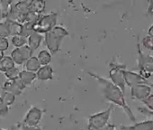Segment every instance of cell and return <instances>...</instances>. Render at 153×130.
Returning <instances> with one entry per match:
<instances>
[{
    "instance_id": "cell-18",
    "label": "cell",
    "mask_w": 153,
    "mask_h": 130,
    "mask_svg": "<svg viewBox=\"0 0 153 130\" xmlns=\"http://www.w3.org/2000/svg\"><path fill=\"white\" fill-rule=\"evenodd\" d=\"M25 70L31 72H37V71L42 67V65L40 64L38 59L36 56H32L30 59H28L25 61Z\"/></svg>"
},
{
    "instance_id": "cell-16",
    "label": "cell",
    "mask_w": 153,
    "mask_h": 130,
    "mask_svg": "<svg viewBox=\"0 0 153 130\" xmlns=\"http://www.w3.org/2000/svg\"><path fill=\"white\" fill-rule=\"evenodd\" d=\"M2 90L11 92L15 96H19L23 92V90L16 84V82L14 81H5L3 86H2Z\"/></svg>"
},
{
    "instance_id": "cell-22",
    "label": "cell",
    "mask_w": 153,
    "mask_h": 130,
    "mask_svg": "<svg viewBox=\"0 0 153 130\" xmlns=\"http://www.w3.org/2000/svg\"><path fill=\"white\" fill-rule=\"evenodd\" d=\"M12 3H13V1L0 0V11H1V18H2V20H6V18L7 17Z\"/></svg>"
},
{
    "instance_id": "cell-19",
    "label": "cell",
    "mask_w": 153,
    "mask_h": 130,
    "mask_svg": "<svg viewBox=\"0 0 153 130\" xmlns=\"http://www.w3.org/2000/svg\"><path fill=\"white\" fill-rule=\"evenodd\" d=\"M15 65L16 64L10 56H4L2 58V60L0 61V72L5 73L6 72L14 68Z\"/></svg>"
},
{
    "instance_id": "cell-38",
    "label": "cell",
    "mask_w": 153,
    "mask_h": 130,
    "mask_svg": "<svg viewBox=\"0 0 153 130\" xmlns=\"http://www.w3.org/2000/svg\"><path fill=\"white\" fill-rule=\"evenodd\" d=\"M0 130H7V129H5V128H0Z\"/></svg>"
},
{
    "instance_id": "cell-9",
    "label": "cell",
    "mask_w": 153,
    "mask_h": 130,
    "mask_svg": "<svg viewBox=\"0 0 153 130\" xmlns=\"http://www.w3.org/2000/svg\"><path fill=\"white\" fill-rule=\"evenodd\" d=\"M44 111L37 107H32L26 113L22 124L28 126H38L39 123L42 120Z\"/></svg>"
},
{
    "instance_id": "cell-33",
    "label": "cell",
    "mask_w": 153,
    "mask_h": 130,
    "mask_svg": "<svg viewBox=\"0 0 153 130\" xmlns=\"http://www.w3.org/2000/svg\"><path fill=\"white\" fill-rule=\"evenodd\" d=\"M138 110H139V112H140L141 114H143L145 116H151V117H153V112L149 110L146 108H138Z\"/></svg>"
},
{
    "instance_id": "cell-25",
    "label": "cell",
    "mask_w": 153,
    "mask_h": 130,
    "mask_svg": "<svg viewBox=\"0 0 153 130\" xmlns=\"http://www.w3.org/2000/svg\"><path fill=\"white\" fill-rule=\"evenodd\" d=\"M12 44L16 48H20L27 44V39L22 35H16L12 37Z\"/></svg>"
},
{
    "instance_id": "cell-17",
    "label": "cell",
    "mask_w": 153,
    "mask_h": 130,
    "mask_svg": "<svg viewBox=\"0 0 153 130\" xmlns=\"http://www.w3.org/2000/svg\"><path fill=\"white\" fill-rule=\"evenodd\" d=\"M19 79L22 81V82L27 87L31 85L36 79V73L35 72H31L26 70H23L19 73Z\"/></svg>"
},
{
    "instance_id": "cell-32",
    "label": "cell",
    "mask_w": 153,
    "mask_h": 130,
    "mask_svg": "<svg viewBox=\"0 0 153 130\" xmlns=\"http://www.w3.org/2000/svg\"><path fill=\"white\" fill-rule=\"evenodd\" d=\"M16 126L19 130H42L39 126H25L22 123H18L16 125Z\"/></svg>"
},
{
    "instance_id": "cell-7",
    "label": "cell",
    "mask_w": 153,
    "mask_h": 130,
    "mask_svg": "<svg viewBox=\"0 0 153 130\" xmlns=\"http://www.w3.org/2000/svg\"><path fill=\"white\" fill-rule=\"evenodd\" d=\"M110 71H109V78L110 81L117 86L123 93H125V81H124V75L123 72L126 69V65L120 64L117 62H111L110 63Z\"/></svg>"
},
{
    "instance_id": "cell-15",
    "label": "cell",
    "mask_w": 153,
    "mask_h": 130,
    "mask_svg": "<svg viewBox=\"0 0 153 130\" xmlns=\"http://www.w3.org/2000/svg\"><path fill=\"white\" fill-rule=\"evenodd\" d=\"M46 7V2L43 0H32L29 4V12L41 15Z\"/></svg>"
},
{
    "instance_id": "cell-23",
    "label": "cell",
    "mask_w": 153,
    "mask_h": 130,
    "mask_svg": "<svg viewBox=\"0 0 153 130\" xmlns=\"http://www.w3.org/2000/svg\"><path fill=\"white\" fill-rule=\"evenodd\" d=\"M36 22H26L25 24L22 25V31H21V34L23 37L25 38H28L29 35L33 32V25Z\"/></svg>"
},
{
    "instance_id": "cell-26",
    "label": "cell",
    "mask_w": 153,
    "mask_h": 130,
    "mask_svg": "<svg viewBox=\"0 0 153 130\" xmlns=\"http://www.w3.org/2000/svg\"><path fill=\"white\" fill-rule=\"evenodd\" d=\"M19 73H20L19 69L15 66L14 68L10 69L7 72H6L4 74H5L6 78L7 79V81H13V80H15V79L19 77Z\"/></svg>"
},
{
    "instance_id": "cell-1",
    "label": "cell",
    "mask_w": 153,
    "mask_h": 130,
    "mask_svg": "<svg viewBox=\"0 0 153 130\" xmlns=\"http://www.w3.org/2000/svg\"><path fill=\"white\" fill-rule=\"evenodd\" d=\"M88 73L100 84L103 95L105 98V99L120 107L125 112V114L131 121L136 122V117H134L132 110L131 109V108L125 100L124 93L117 86H115L110 80H106L105 78L101 77L93 72H88Z\"/></svg>"
},
{
    "instance_id": "cell-20",
    "label": "cell",
    "mask_w": 153,
    "mask_h": 130,
    "mask_svg": "<svg viewBox=\"0 0 153 130\" xmlns=\"http://www.w3.org/2000/svg\"><path fill=\"white\" fill-rule=\"evenodd\" d=\"M37 59L42 66H46V65H49L51 61V54L50 53L49 51L42 50L38 53Z\"/></svg>"
},
{
    "instance_id": "cell-34",
    "label": "cell",
    "mask_w": 153,
    "mask_h": 130,
    "mask_svg": "<svg viewBox=\"0 0 153 130\" xmlns=\"http://www.w3.org/2000/svg\"><path fill=\"white\" fill-rule=\"evenodd\" d=\"M148 36H150V37L153 38V24L148 29Z\"/></svg>"
},
{
    "instance_id": "cell-36",
    "label": "cell",
    "mask_w": 153,
    "mask_h": 130,
    "mask_svg": "<svg viewBox=\"0 0 153 130\" xmlns=\"http://www.w3.org/2000/svg\"><path fill=\"white\" fill-rule=\"evenodd\" d=\"M4 56H5V55H4V52H0V61L2 60V58H3Z\"/></svg>"
},
{
    "instance_id": "cell-35",
    "label": "cell",
    "mask_w": 153,
    "mask_h": 130,
    "mask_svg": "<svg viewBox=\"0 0 153 130\" xmlns=\"http://www.w3.org/2000/svg\"><path fill=\"white\" fill-rule=\"evenodd\" d=\"M105 130H115V126L112 124H108L106 127L105 128Z\"/></svg>"
},
{
    "instance_id": "cell-10",
    "label": "cell",
    "mask_w": 153,
    "mask_h": 130,
    "mask_svg": "<svg viewBox=\"0 0 153 130\" xmlns=\"http://www.w3.org/2000/svg\"><path fill=\"white\" fill-rule=\"evenodd\" d=\"M153 84H140L131 87V97L132 99L142 101L151 94Z\"/></svg>"
},
{
    "instance_id": "cell-11",
    "label": "cell",
    "mask_w": 153,
    "mask_h": 130,
    "mask_svg": "<svg viewBox=\"0 0 153 130\" xmlns=\"http://www.w3.org/2000/svg\"><path fill=\"white\" fill-rule=\"evenodd\" d=\"M124 75V81L125 85L129 86L130 88L135 85H140V84H150L149 83L148 80L142 78L139 73L130 72V71H124L123 72Z\"/></svg>"
},
{
    "instance_id": "cell-3",
    "label": "cell",
    "mask_w": 153,
    "mask_h": 130,
    "mask_svg": "<svg viewBox=\"0 0 153 130\" xmlns=\"http://www.w3.org/2000/svg\"><path fill=\"white\" fill-rule=\"evenodd\" d=\"M29 4H30V0L18 1L16 3L13 2L11 4L8 16L5 21L16 22L23 25L25 22L26 16L29 13Z\"/></svg>"
},
{
    "instance_id": "cell-37",
    "label": "cell",
    "mask_w": 153,
    "mask_h": 130,
    "mask_svg": "<svg viewBox=\"0 0 153 130\" xmlns=\"http://www.w3.org/2000/svg\"><path fill=\"white\" fill-rule=\"evenodd\" d=\"M2 18H1V11H0V22H1Z\"/></svg>"
},
{
    "instance_id": "cell-30",
    "label": "cell",
    "mask_w": 153,
    "mask_h": 130,
    "mask_svg": "<svg viewBox=\"0 0 153 130\" xmlns=\"http://www.w3.org/2000/svg\"><path fill=\"white\" fill-rule=\"evenodd\" d=\"M141 102L146 106V108L153 112V94H150L147 99H145Z\"/></svg>"
},
{
    "instance_id": "cell-24",
    "label": "cell",
    "mask_w": 153,
    "mask_h": 130,
    "mask_svg": "<svg viewBox=\"0 0 153 130\" xmlns=\"http://www.w3.org/2000/svg\"><path fill=\"white\" fill-rule=\"evenodd\" d=\"M0 97L2 98V99L4 100V102L8 106H12L15 102H16V97L13 93L11 92H8V91H2L1 92V95H0Z\"/></svg>"
},
{
    "instance_id": "cell-28",
    "label": "cell",
    "mask_w": 153,
    "mask_h": 130,
    "mask_svg": "<svg viewBox=\"0 0 153 130\" xmlns=\"http://www.w3.org/2000/svg\"><path fill=\"white\" fill-rule=\"evenodd\" d=\"M142 45L149 51H153V38L150 36H145L142 39Z\"/></svg>"
},
{
    "instance_id": "cell-31",
    "label": "cell",
    "mask_w": 153,
    "mask_h": 130,
    "mask_svg": "<svg viewBox=\"0 0 153 130\" xmlns=\"http://www.w3.org/2000/svg\"><path fill=\"white\" fill-rule=\"evenodd\" d=\"M9 43L7 38H1L0 37V52H5L8 49Z\"/></svg>"
},
{
    "instance_id": "cell-4",
    "label": "cell",
    "mask_w": 153,
    "mask_h": 130,
    "mask_svg": "<svg viewBox=\"0 0 153 130\" xmlns=\"http://www.w3.org/2000/svg\"><path fill=\"white\" fill-rule=\"evenodd\" d=\"M137 49H138V71L139 74L144 78L149 79L153 76V56L144 53L141 49L140 43H137Z\"/></svg>"
},
{
    "instance_id": "cell-2",
    "label": "cell",
    "mask_w": 153,
    "mask_h": 130,
    "mask_svg": "<svg viewBox=\"0 0 153 130\" xmlns=\"http://www.w3.org/2000/svg\"><path fill=\"white\" fill-rule=\"evenodd\" d=\"M69 35L68 31L61 25H56L53 29L44 34V42L51 54L57 53L63 39Z\"/></svg>"
},
{
    "instance_id": "cell-5",
    "label": "cell",
    "mask_w": 153,
    "mask_h": 130,
    "mask_svg": "<svg viewBox=\"0 0 153 130\" xmlns=\"http://www.w3.org/2000/svg\"><path fill=\"white\" fill-rule=\"evenodd\" d=\"M114 107L111 105L107 109L93 114L88 117V130H105L106 126L109 124L110 116Z\"/></svg>"
},
{
    "instance_id": "cell-6",
    "label": "cell",
    "mask_w": 153,
    "mask_h": 130,
    "mask_svg": "<svg viewBox=\"0 0 153 130\" xmlns=\"http://www.w3.org/2000/svg\"><path fill=\"white\" fill-rule=\"evenodd\" d=\"M58 20V13L51 12L45 16H41V17L37 20V22L33 25V31L42 34L50 32L57 25Z\"/></svg>"
},
{
    "instance_id": "cell-21",
    "label": "cell",
    "mask_w": 153,
    "mask_h": 130,
    "mask_svg": "<svg viewBox=\"0 0 153 130\" xmlns=\"http://www.w3.org/2000/svg\"><path fill=\"white\" fill-rule=\"evenodd\" d=\"M8 26V31L10 36H16V35H20L21 31H22V25L16 22H12V21H6Z\"/></svg>"
},
{
    "instance_id": "cell-13",
    "label": "cell",
    "mask_w": 153,
    "mask_h": 130,
    "mask_svg": "<svg viewBox=\"0 0 153 130\" xmlns=\"http://www.w3.org/2000/svg\"><path fill=\"white\" fill-rule=\"evenodd\" d=\"M53 78V69L50 65L42 66L36 72V79L39 81H50Z\"/></svg>"
},
{
    "instance_id": "cell-29",
    "label": "cell",
    "mask_w": 153,
    "mask_h": 130,
    "mask_svg": "<svg viewBox=\"0 0 153 130\" xmlns=\"http://www.w3.org/2000/svg\"><path fill=\"white\" fill-rule=\"evenodd\" d=\"M9 107L4 102V100L2 99V98L0 97V116L5 117L7 115L8 111H9Z\"/></svg>"
},
{
    "instance_id": "cell-14",
    "label": "cell",
    "mask_w": 153,
    "mask_h": 130,
    "mask_svg": "<svg viewBox=\"0 0 153 130\" xmlns=\"http://www.w3.org/2000/svg\"><path fill=\"white\" fill-rule=\"evenodd\" d=\"M42 40H43V36L42 34H40L33 31L29 35V37L27 38V45L33 52V51L37 50L40 47Z\"/></svg>"
},
{
    "instance_id": "cell-27",
    "label": "cell",
    "mask_w": 153,
    "mask_h": 130,
    "mask_svg": "<svg viewBox=\"0 0 153 130\" xmlns=\"http://www.w3.org/2000/svg\"><path fill=\"white\" fill-rule=\"evenodd\" d=\"M10 36L9 31H8V26L6 21L0 22V37L1 38H7Z\"/></svg>"
},
{
    "instance_id": "cell-12",
    "label": "cell",
    "mask_w": 153,
    "mask_h": 130,
    "mask_svg": "<svg viewBox=\"0 0 153 130\" xmlns=\"http://www.w3.org/2000/svg\"><path fill=\"white\" fill-rule=\"evenodd\" d=\"M120 130H153V120L148 119L131 126H120Z\"/></svg>"
},
{
    "instance_id": "cell-8",
    "label": "cell",
    "mask_w": 153,
    "mask_h": 130,
    "mask_svg": "<svg viewBox=\"0 0 153 130\" xmlns=\"http://www.w3.org/2000/svg\"><path fill=\"white\" fill-rule=\"evenodd\" d=\"M33 51L30 49V47L26 44L20 48H16L12 51L10 57L12 58L15 64L22 65L25 63L28 59H30L33 56Z\"/></svg>"
}]
</instances>
